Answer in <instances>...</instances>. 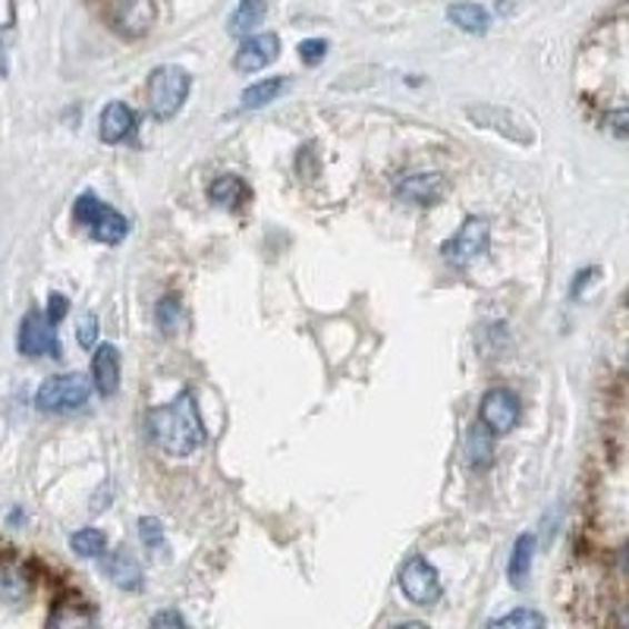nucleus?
Instances as JSON below:
<instances>
[{"label": "nucleus", "instance_id": "nucleus-6", "mask_svg": "<svg viewBox=\"0 0 629 629\" xmlns=\"http://www.w3.org/2000/svg\"><path fill=\"white\" fill-rule=\"evenodd\" d=\"M488 240H491V227L485 218H466L463 227L450 237V240L441 246L445 259L457 268H466L469 261H476L488 249Z\"/></svg>", "mask_w": 629, "mask_h": 629}, {"label": "nucleus", "instance_id": "nucleus-5", "mask_svg": "<svg viewBox=\"0 0 629 629\" xmlns=\"http://www.w3.org/2000/svg\"><path fill=\"white\" fill-rule=\"evenodd\" d=\"M400 589L407 595L412 605H422V608H431L441 601L445 595V586H441V576L438 570L428 563L426 557H412L403 573H400Z\"/></svg>", "mask_w": 629, "mask_h": 629}, {"label": "nucleus", "instance_id": "nucleus-7", "mask_svg": "<svg viewBox=\"0 0 629 629\" xmlns=\"http://www.w3.org/2000/svg\"><path fill=\"white\" fill-rule=\"evenodd\" d=\"M19 352L22 356H60L57 325L48 312H29L19 328Z\"/></svg>", "mask_w": 629, "mask_h": 629}, {"label": "nucleus", "instance_id": "nucleus-22", "mask_svg": "<svg viewBox=\"0 0 629 629\" xmlns=\"http://www.w3.org/2000/svg\"><path fill=\"white\" fill-rule=\"evenodd\" d=\"M532 555H536V538L519 536L517 545H513V555H510V567H507L513 586H526V579L532 573Z\"/></svg>", "mask_w": 629, "mask_h": 629}, {"label": "nucleus", "instance_id": "nucleus-23", "mask_svg": "<svg viewBox=\"0 0 629 629\" xmlns=\"http://www.w3.org/2000/svg\"><path fill=\"white\" fill-rule=\"evenodd\" d=\"M70 548H73L79 557H101L108 551V538L101 529H79L70 538Z\"/></svg>", "mask_w": 629, "mask_h": 629}, {"label": "nucleus", "instance_id": "nucleus-8", "mask_svg": "<svg viewBox=\"0 0 629 629\" xmlns=\"http://www.w3.org/2000/svg\"><path fill=\"white\" fill-rule=\"evenodd\" d=\"M519 397L510 388H495L485 393L479 409V419L495 435H510L519 426Z\"/></svg>", "mask_w": 629, "mask_h": 629}, {"label": "nucleus", "instance_id": "nucleus-2", "mask_svg": "<svg viewBox=\"0 0 629 629\" xmlns=\"http://www.w3.org/2000/svg\"><path fill=\"white\" fill-rule=\"evenodd\" d=\"M73 218L79 227H86L89 233H92L98 242H123L127 240V233H130V221L111 208V204H104L98 196L92 192H86V196H79V202L73 208Z\"/></svg>", "mask_w": 629, "mask_h": 629}, {"label": "nucleus", "instance_id": "nucleus-12", "mask_svg": "<svg viewBox=\"0 0 629 629\" xmlns=\"http://www.w3.org/2000/svg\"><path fill=\"white\" fill-rule=\"evenodd\" d=\"M280 54V38L274 32H261V36L246 38L240 51L233 57V67L240 73H259L268 63H274Z\"/></svg>", "mask_w": 629, "mask_h": 629}, {"label": "nucleus", "instance_id": "nucleus-17", "mask_svg": "<svg viewBox=\"0 0 629 629\" xmlns=\"http://www.w3.org/2000/svg\"><path fill=\"white\" fill-rule=\"evenodd\" d=\"M32 592V573L22 563H3L0 567V601L19 605Z\"/></svg>", "mask_w": 629, "mask_h": 629}, {"label": "nucleus", "instance_id": "nucleus-16", "mask_svg": "<svg viewBox=\"0 0 629 629\" xmlns=\"http://www.w3.org/2000/svg\"><path fill=\"white\" fill-rule=\"evenodd\" d=\"M466 460L472 469H488L495 463V431L485 422H472L466 435Z\"/></svg>", "mask_w": 629, "mask_h": 629}, {"label": "nucleus", "instance_id": "nucleus-21", "mask_svg": "<svg viewBox=\"0 0 629 629\" xmlns=\"http://www.w3.org/2000/svg\"><path fill=\"white\" fill-rule=\"evenodd\" d=\"M287 89V79L283 76H271V79H261L256 86H249L240 98L242 111H259L264 104H271L280 92Z\"/></svg>", "mask_w": 629, "mask_h": 629}, {"label": "nucleus", "instance_id": "nucleus-29", "mask_svg": "<svg viewBox=\"0 0 629 629\" xmlns=\"http://www.w3.org/2000/svg\"><path fill=\"white\" fill-rule=\"evenodd\" d=\"M601 123L611 132H617V136H629V104L627 108H613V111L605 113Z\"/></svg>", "mask_w": 629, "mask_h": 629}, {"label": "nucleus", "instance_id": "nucleus-25", "mask_svg": "<svg viewBox=\"0 0 629 629\" xmlns=\"http://www.w3.org/2000/svg\"><path fill=\"white\" fill-rule=\"evenodd\" d=\"M491 627H498V629H507V627H519V629H541L545 627V617L538 611H510V613H503V617H498Z\"/></svg>", "mask_w": 629, "mask_h": 629}, {"label": "nucleus", "instance_id": "nucleus-15", "mask_svg": "<svg viewBox=\"0 0 629 629\" xmlns=\"http://www.w3.org/2000/svg\"><path fill=\"white\" fill-rule=\"evenodd\" d=\"M104 573H108L113 586H120V589H127V592L142 589V567H139V560L127 555V551H113V555L104 557Z\"/></svg>", "mask_w": 629, "mask_h": 629}, {"label": "nucleus", "instance_id": "nucleus-1", "mask_svg": "<svg viewBox=\"0 0 629 629\" xmlns=\"http://www.w3.org/2000/svg\"><path fill=\"white\" fill-rule=\"evenodd\" d=\"M149 435L170 457H192L204 445V426L196 397L186 390L173 403L151 409Z\"/></svg>", "mask_w": 629, "mask_h": 629}, {"label": "nucleus", "instance_id": "nucleus-3", "mask_svg": "<svg viewBox=\"0 0 629 629\" xmlns=\"http://www.w3.org/2000/svg\"><path fill=\"white\" fill-rule=\"evenodd\" d=\"M189 89H192V79L183 67H158L149 76V108L154 120L177 117L189 98Z\"/></svg>", "mask_w": 629, "mask_h": 629}, {"label": "nucleus", "instance_id": "nucleus-11", "mask_svg": "<svg viewBox=\"0 0 629 629\" xmlns=\"http://www.w3.org/2000/svg\"><path fill=\"white\" fill-rule=\"evenodd\" d=\"M393 196L407 204H422L431 208L447 196L445 173H407L400 183L393 186Z\"/></svg>", "mask_w": 629, "mask_h": 629}, {"label": "nucleus", "instance_id": "nucleus-20", "mask_svg": "<svg viewBox=\"0 0 629 629\" xmlns=\"http://www.w3.org/2000/svg\"><path fill=\"white\" fill-rule=\"evenodd\" d=\"M264 17H268V0H240V7L230 17V32L249 36L264 22Z\"/></svg>", "mask_w": 629, "mask_h": 629}, {"label": "nucleus", "instance_id": "nucleus-28", "mask_svg": "<svg viewBox=\"0 0 629 629\" xmlns=\"http://www.w3.org/2000/svg\"><path fill=\"white\" fill-rule=\"evenodd\" d=\"M325 54H328V41H325V38H306V41L299 44V57H302V63H309V67L321 63Z\"/></svg>", "mask_w": 629, "mask_h": 629}, {"label": "nucleus", "instance_id": "nucleus-19", "mask_svg": "<svg viewBox=\"0 0 629 629\" xmlns=\"http://www.w3.org/2000/svg\"><path fill=\"white\" fill-rule=\"evenodd\" d=\"M447 17H450V22H453L457 29L472 32V36H485L488 26H491V13H488L481 3H453V7L447 10Z\"/></svg>", "mask_w": 629, "mask_h": 629}, {"label": "nucleus", "instance_id": "nucleus-27", "mask_svg": "<svg viewBox=\"0 0 629 629\" xmlns=\"http://www.w3.org/2000/svg\"><path fill=\"white\" fill-rule=\"evenodd\" d=\"M76 340H79V347H86V350H92L94 340H98V318L92 312H82L79 314V321H76Z\"/></svg>", "mask_w": 629, "mask_h": 629}, {"label": "nucleus", "instance_id": "nucleus-14", "mask_svg": "<svg viewBox=\"0 0 629 629\" xmlns=\"http://www.w3.org/2000/svg\"><path fill=\"white\" fill-rule=\"evenodd\" d=\"M98 127H101V139H104L108 146H117V142H123V139L136 130V113H132L130 104L111 101V104L101 111Z\"/></svg>", "mask_w": 629, "mask_h": 629}, {"label": "nucleus", "instance_id": "nucleus-32", "mask_svg": "<svg viewBox=\"0 0 629 629\" xmlns=\"http://www.w3.org/2000/svg\"><path fill=\"white\" fill-rule=\"evenodd\" d=\"M592 268H586V271H582V274H576V283H573V297H579V293H582V287H586V283H589V280H592Z\"/></svg>", "mask_w": 629, "mask_h": 629}, {"label": "nucleus", "instance_id": "nucleus-10", "mask_svg": "<svg viewBox=\"0 0 629 629\" xmlns=\"http://www.w3.org/2000/svg\"><path fill=\"white\" fill-rule=\"evenodd\" d=\"M158 19L154 0H113V26L123 38L149 36Z\"/></svg>", "mask_w": 629, "mask_h": 629}, {"label": "nucleus", "instance_id": "nucleus-4", "mask_svg": "<svg viewBox=\"0 0 629 629\" xmlns=\"http://www.w3.org/2000/svg\"><path fill=\"white\" fill-rule=\"evenodd\" d=\"M92 397V385L86 375L79 371H70V375H54L48 378L36 393V407L44 409V412H73V409H82Z\"/></svg>", "mask_w": 629, "mask_h": 629}, {"label": "nucleus", "instance_id": "nucleus-31", "mask_svg": "<svg viewBox=\"0 0 629 629\" xmlns=\"http://www.w3.org/2000/svg\"><path fill=\"white\" fill-rule=\"evenodd\" d=\"M151 627H186V620L183 617H180V613H158V617H154V620H151Z\"/></svg>", "mask_w": 629, "mask_h": 629}, {"label": "nucleus", "instance_id": "nucleus-30", "mask_svg": "<svg viewBox=\"0 0 629 629\" xmlns=\"http://www.w3.org/2000/svg\"><path fill=\"white\" fill-rule=\"evenodd\" d=\"M67 309H70V299L60 297V293H51V299H48V318H51L54 325L67 314Z\"/></svg>", "mask_w": 629, "mask_h": 629}, {"label": "nucleus", "instance_id": "nucleus-13", "mask_svg": "<svg viewBox=\"0 0 629 629\" xmlns=\"http://www.w3.org/2000/svg\"><path fill=\"white\" fill-rule=\"evenodd\" d=\"M92 385L101 397H113L120 388V350L113 343H101L92 356Z\"/></svg>", "mask_w": 629, "mask_h": 629}, {"label": "nucleus", "instance_id": "nucleus-24", "mask_svg": "<svg viewBox=\"0 0 629 629\" xmlns=\"http://www.w3.org/2000/svg\"><path fill=\"white\" fill-rule=\"evenodd\" d=\"M139 538H142V545L149 548L151 557L164 560V557H167V538H164V529H161V522H158V519H154V517L139 519Z\"/></svg>", "mask_w": 629, "mask_h": 629}, {"label": "nucleus", "instance_id": "nucleus-26", "mask_svg": "<svg viewBox=\"0 0 629 629\" xmlns=\"http://www.w3.org/2000/svg\"><path fill=\"white\" fill-rule=\"evenodd\" d=\"M180 314H183V309H180V299L164 297L161 302H158V328H161L164 333H173L177 331V325H180Z\"/></svg>", "mask_w": 629, "mask_h": 629}, {"label": "nucleus", "instance_id": "nucleus-18", "mask_svg": "<svg viewBox=\"0 0 629 629\" xmlns=\"http://www.w3.org/2000/svg\"><path fill=\"white\" fill-rule=\"evenodd\" d=\"M208 199L214 204H223V208H240L249 199V186L242 183L240 177H233V173H221L218 180H211V186H208Z\"/></svg>", "mask_w": 629, "mask_h": 629}, {"label": "nucleus", "instance_id": "nucleus-9", "mask_svg": "<svg viewBox=\"0 0 629 629\" xmlns=\"http://www.w3.org/2000/svg\"><path fill=\"white\" fill-rule=\"evenodd\" d=\"M466 117L481 127V130H495L500 136H507L510 142H522L529 146L532 142V130L526 127V120H519L517 113L503 111V108H495V104H472L466 108Z\"/></svg>", "mask_w": 629, "mask_h": 629}, {"label": "nucleus", "instance_id": "nucleus-33", "mask_svg": "<svg viewBox=\"0 0 629 629\" xmlns=\"http://www.w3.org/2000/svg\"><path fill=\"white\" fill-rule=\"evenodd\" d=\"M620 567H623V570L629 573V545L623 548V551H620Z\"/></svg>", "mask_w": 629, "mask_h": 629}]
</instances>
